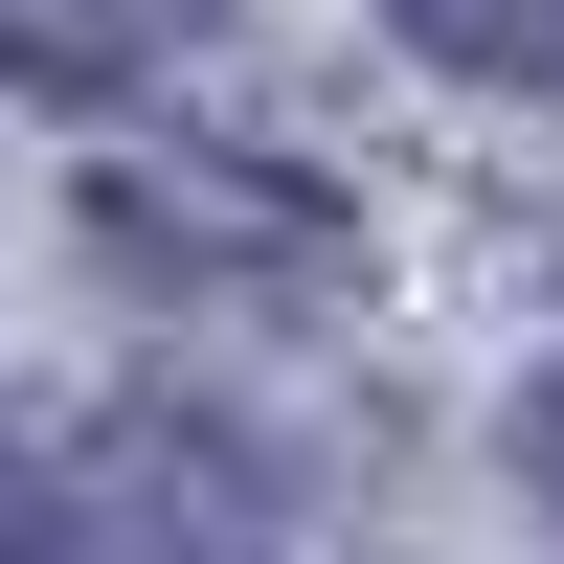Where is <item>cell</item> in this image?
I'll use <instances>...</instances> for the list:
<instances>
[{
	"mask_svg": "<svg viewBox=\"0 0 564 564\" xmlns=\"http://www.w3.org/2000/svg\"><path fill=\"white\" fill-rule=\"evenodd\" d=\"M430 68H475V90H564V0H384Z\"/></svg>",
	"mask_w": 564,
	"mask_h": 564,
	"instance_id": "obj_2",
	"label": "cell"
},
{
	"mask_svg": "<svg viewBox=\"0 0 564 564\" xmlns=\"http://www.w3.org/2000/svg\"><path fill=\"white\" fill-rule=\"evenodd\" d=\"M204 0H0V45L23 68H135V45H181Z\"/></svg>",
	"mask_w": 564,
	"mask_h": 564,
	"instance_id": "obj_3",
	"label": "cell"
},
{
	"mask_svg": "<svg viewBox=\"0 0 564 564\" xmlns=\"http://www.w3.org/2000/svg\"><path fill=\"white\" fill-rule=\"evenodd\" d=\"M520 475H542V497H564V384H542V406H520Z\"/></svg>",
	"mask_w": 564,
	"mask_h": 564,
	"instance_id": "obj_4",
	"label": "cell"
},
{
	"mask_svg": "<svg viewBox=\"0 0 564 564\" xmlns=\"http://www.w3.org/2000/svg\"><path fill=\"white\" fill-rule=\"evenodd\" d=\"M0 475H23V430H0Z\"/></svg>",
	"mask_w": 564,
	"mask_h": 564,
	"instance_id": "obj_5",
	"label": "cell"
},
{
	"mask_svg": "<svg viewBox=\"0 0 564 564\" xmlns=\"http://www.w3.org/2000/svg\"><path fill=\"white\" fill-rule=\"evenodd\" d=\"M90 520H68V564H249L271 520H249V452H204V430H159V406H135L113 452H90Z\"/></svg>",
	"mask_w": 564,
	"mask_h": 564,
	"instance_id": "obj_1",
	"label": "cell"
}]
</instances>
